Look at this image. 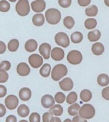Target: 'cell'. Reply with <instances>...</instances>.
<instances>
[{"instance_id":"1","label":"cell","mask_w":109,"mask_h":122,"mask_svg":"<svg viewBox=\"0 0 109 122\" xmlns=\"http://www.w3.org/2000/svg\"><path fill=\"white\" fill-rule=\"evenodd\" d=\"M68 74V69L66 65L63 64H56L51 69V76L55 81H59L65 77Z\"/></svg>"},{"instance_id":"2","label":"cell","mask_w":109,"mask_h":122,"mask_svg":"<svg viewBox=\"0 0 109 122\" xmlns=\"http://www.w3.org/2000/svg\"><path fill=\"white\" fill-rule=\"evenodd\" d=\"M45 19L46 21L51 25H55L59 23L61 19V14L59 10L54 8L49 9L45 12Z\"/></svg>"},{"instance_id":"3","label":"cell","mask_w":109,"mask_h":122,"mask_svg":"<svg viewBox=\"0 0 109 122\" xmlns=\"http://www.w3.org/2000/svg\"><path fill=\"white\" fill-rule=\"evenodd\" d=\"M96 114V109L93 105L90 104H85L81 107L79 115L83 119L88 120L91 119Z\"/></svg>"},{"instance_id":"4","label":"cell","mask_w":109,"mask_h":122,"mask_svg":"<svg viewBox=\"0 0 109 122\" xmlns=\"http://www.w3.org/2000/svg\"><path fill=\"white\" fill-rule=\"evenodd\" d=\"M16 11L20 16H26L30 12V4L28 0H19L16 4Z\"/></svg>"},{"instance_id":"5","label":"cell","mask_w":109,"mask_h":122,"mask_svg":"<svg viewBox=\"0 0 109 122\" xmlns=\"http://www.w3.org/2000/svg\"><path fill=\"white\" fill-rule=\"evenodd\" d=\"M67 61L72 65H78L82 62L83 56L82 54L78 50H72L69 52L66 56Z\"/></svg>"},{"instance_id":"6","label":"cell","mask_w":109,"mask_h":122,"mask_svg":"<svg viewBox=\"0 0 109 122\" xmlns=\"http://www.w3.org/2000/svg\"><path fill=\"white\" fill-rule=\"evenodd\" d=\"M54 40L57 45L63 48H66L70 44V39L67 35V34H66L65 32L61 31L57 33L55 35Z\"/></svg>"},{"instance_id":"7","label":"cell","mask_w":109,"mask_h":122,"mask_svg":"<svg viewBox=\"0 0 109 122\" xmlns=\"http://www.w3.org/2000/svg\"><path fill=\"white\" fill-rule=\"evenodd\" d=\"M19 98L14 94L8 95L4 100V106L9 110H14L19 106Z\"/></svg>"},{"instance_id":"8","label":"cell","mask_w":109,"mask_h":122,"mask_svg":"<svg viewBox=\"0 0 109 122\" xmlns=\"http://www.w3.org/2000/svg\"><path fill=\"white\" fill-rule=\"evenodd\" d=\"M30 66L34 69H38L43 65L44 59L40 54H33L29 56L28 59Z\"/></svg>"},{"instance_id":"9","label":"cell","mask_w":109,"mask_h":122,"mask_svg":"<svg viewBox=\"0 0 109 122\" xmlns=\"http://www.w3.org/2000/svg\"><path fill=\"white\" fill-rule=\"evenodd\" d=\"M59 85L62 91L70 92L74 88V81L71 78L65 77L59 82Z\"/></svg>"},{"instance_id":"10","label":"cell","mask_w":109,"mask_h":122,"mask_svg":"<svg viewBox=\"0 0 109 122\" xmlns=\"http://www.w3.org/2000/svg\"><path fill=\"white\" fill-rule=\"evenodd\" d=\"M51 51V46L48 43H42L39 47V51L40 55L44 59H49L50 58V54Z\"/></svg>"},{"instance_id":"11","label":"cell","mask_w":109,"mask_h":122,"mask_svg":"<svg viewBox=\"0 0 109 122\" xmlns=\"http://www.w3.org/2000/svg\"><path fill=\"white\" fill-rule=\"evenodd\" d=\"M50 56L54 61H61L62 59H64V58L65 56V52H64V49L60 47H54L51 51Z\"/></svg>"},{"instance_id":"12","label":"cell","mask_w":109,"mask_h":122,"mask_svg":"<svg viewBox=\"0 0 109 122\" xmlns=\"http://www.w3.org/2000/svg\"><path fill=\"white\" fill-rule=\"evenodd\" d=\"M16 72L20 76H27L31 72V69L26 63L20 62L16 66Z\"/></svg>"},{"instance_id":"13","label":"cell","mask_w":109,"mask_h":122,"mask_svg":"<svg viewBox=\"0 0 109 122\" xmlns=\"http://www.w3.org/2000/svg\"><path fill=\"white\" fill-rule=\"evenodd\" d=\"M41 104L45 109H50L55 104V100L51 94H45L41 99Z\"/></svg>"},{"instance_id":"14","label":"cell","mask_w":109,"mask_h":122,"mask_svg":"<svg viewBox=\"0 0 109 122\" xmlns=\"http://www.w3.org/2000/svg\"><path fill=\"white\" fill-rule=\"evenodd\" d=\"M31 9L36 13H41L46 8L44 0H34L31 3Z\"/></svg>"},{"instance_id":"15","label":"cell","mask_w":109,"mask_h":122,"mask_svg":"<svg viewBox=\"0 0 109 122\" xmlns=\"http://www.w3.org/2000/svg\"><path fill=\"white\" fill-rule=\"evenodd\" d=\"M32 96L31 90L28 87H23L19 90V99L23 102H27L29 101Z\"/></svg>"},{"instance_id":"16","label":"cell","mask_w":109,"mask_h":122,"mask_svg":"<svg viewBox=\"0 0 109 122\" xmlns=\"http://www.w3.org/2000/svg\"><path fill=\"white\" fill-rule=\"evenodd\" d=\"M38 48V43L35 39H31L27 40L24 44V49L27 52H34Z\"/></svg>"},{"instance_id":"17","label":"cell","mask_w":109,"mask_h":122,"mask_svg":"<svg viewBox=\"0 0 109 122\" xmlns=\"http://www.w3.org/2000/svg\"><path fill=\"white\" fill-rule=\"evenodd\" d=\"M91 51L93 54L96 56H100L102 55L105 51V47L103 45V44L100 42H96L94 44L91 46Z\"/></svg>"},{"instance_id":"18","label":"cell","mask_w":109,"mask_h":122,"mask_svg":"<svg viewBox=\"0 0 109 122\" xmlns=\"http://www.w3.org/2000/svg\"><path fill=\"white\" fill-rule=\"evenodd\" d=\"M17 114L20 117L26 118L30 114V109L26 104H21L17 107Z\"/></svg>"},{"instance_id":"19","label":"cell","mask_w":109,"mask_h":122,"mask_svg":"<svg viewBox=\"0 0 109 122\" xmlns=\"http://www.w3.org/2000/svg\"><path fill=\"white\" fill-rule=\"evenodd\" d=\"M45 16L41 13H36L32 17V22L36 26H42L45 22Z\"/></svg>"},{"instance_id":"20","label":"cell","mask_w":109,"mask_h":122,"mask_svg":"<svg viewBox=\"0 0 109 122\" xmlns=\"http://www.w3.org/2000/svg\"><path fill=\"white\" fill-rule=\"evenodd\" d=\"M51 66L49 64H44L39 69V74L44 78L49 77L51 75Z\"/></svg>"},{"instance_id":"21","label":"cell","mask_w":109,"mask_h":122,"mask_svg":"<svg viewBox=\"0 0 109 122\" xmlns=\"http://www.w3.org/2000/svg\"><path fill=\"white\" fill-rule=\"evenodd\" d=\"M49 112L52 114V116L60 117L63 114L64 109L61 105L57 104H54L52 107L49 109Z\"/></svg>"},{"instance_id":"22","label":"cell","mask_w":109,"mask_h":122,"mask_svg":"<svg viewBox=\"0 0 109 122\" xmlns=\"http://www.w3.org/2000/svg\"><path fill=\"white\" fill-rule=\"evenodd\" d=\"M97 83L99 86L106 87L109 84V76L106 74H101L97 77Z\"/></svg>"},{"instance_id":"23","label":"cell","mask_w":109,"mask_h":122,"mask_svg":"<svg viewBox=\"0 0 109 122\" xmlns=\"http://www.w3.org/2000/svg\"><path fill=\"white\" fill-rule=\"evenodd\" d=\"M101 36V33L99 30L98 29H94L89 32L88 34V39L90 41L92 42H96L98 40L100 39Z\"/></svg>"},{"instance_id":"24","label":"cell","mask_w":109,"mask_h":122,"mask_svg":"<svg viewBox=\"0 0 109 122\" xmlns=\"http://www.w3.org/2000/svg\"><path fill=\"white\" fill-rule=\"evenodd\" d=\"M92 92L89 89H84L80 93V99L82 102L86 103L91 100L92 99Z\"/></svg>"},{"instance_id":"25","label":"cell","mask_w":109,"mask_h":122,"mask_svg":"<svg viewBox=\"0 0 109 122\" xmlns=\"http://www.w3.org/2000/svg\"><path fill=\"white\" fill-rule=\"evenodd\" d=\"M8 50L11 52H15L18 50L19 47V41L16 39H11L6 46Z\"/></svg>"},{"instance_id":"26","label":"cell","mask_w":109,"mask_h":122,"mask_svg":"<svg viewBox=\"0 0 109 122\" xmlns=\"http://www.w3.org/2000/svg\"><path fill=\"white\" fill-rule=\"evenodd\" d=\"M80 108H81V106L79 104L77 103L73 104L70 105L69 107L68 108V114L71 117H76L79 115Z\"/></svg>"},{"instance_id":"27","label":"cell","mask_w":109,"mask_h":122,"mask_svg":"<svg viewBox=\"0 0 109 122\" xmlns=\"http://www.w3.org/2000/svg\"><path fill=\"white\" fill-rule=\"evenodd\" d=\"M99 12L98 7L96 5H91L85 9V13L88 16H96Z\"/></svg>"},{"instance_id":"28","label":"cell","mask_w":109,"mask_h":122,"mask_svg":"<svg viewBox=\"0 0 109 122\" xmlns=\"http://www.w3.org/2000/svg\"><path fill=\"white\" fill-rule=\"evenodd\" d=\"M83 34L80 31H75L71 35V41L74 44H79L83 40Z\"/></svg>"},{"instance_id":"29","label":"cell","mask_w":109,"mask_h":122,"mask_svg":"<svg viewBox=\"0 0 109 122\" xmlns=\"http://www.w3.org/2000/svg\"><path fill=\"white\" fill-rule=\"evenodd\" d=\"M78 99V95L75 92H71L66 98V102L68 104L71 105L75 104Z\"/></svg>"},{"instance_id":"30","label":"cell","mask_w":109,"mask_h":122,"mask_svg":"<svg viewBox=\"0 0 109 122\" xmlns=\"http://www.w3.org/2000/svg\"><path fill=\"white\" fill-rule=\"evenodd\" d=\"M85 27L87 29H94L97 26V21L94 18H89L85 21Z\"/></svg>"},{"instance_id":"31","label":"cell","mask_w":109,"mask_h":122,"mask_svg":"<svg viewBox=\"0 0 109 122\" xmlns=\"http://www.w3.org/2000/svg\"><path fill=\"white\" fill-rule=\"evenodd\" d=\"M75 24V21L74 18L71 16H67L64 19V25L66 28L69 29H71Z\"/></svg>"},{"instance_id":"32","label":"cell","mask_w":109,"mask_h":122,"mask_svg":"<svg viewBox=\"0 0 109 122\" xmlns=\"http://www.w3.org/2000/svg\"><path fill=\"white\" fill-rule=\"evenodd\" d=\"M54 98L55 102H56L59 104H63L66 101V95L63 92H57L55 94V96H54Z\"/></svg>"},{"instance_id":"33","label":"cell","mask_w":109,"mask_h":122,"mask_svg":"<svg viewBox=\"0 0 109 122\" xmlns=\"http://www.w3.org/2000/svg\"><path fill=\"white\" fill-rule=\"evenodd\" d=\"M10 4L6 0H1L0 1V11L1 12H7L10 9Z\"/></svg>"},{"instance_id":"34","label":"cell","mask_w":109,"mask_h":122,"mask_svg":"<svg viewBox=\"0 0 109 122\" xmlns=\"http://www.w3.org/2000/svg\"><path fill=\"white\" fill-rule=\"evenodd\" d=\"M11 62L7 60H4L0 62V70H4V71H9L11 69Z\"/></svg>"},{"instance_id":"35","label":"cell","mask_w":109,"mask_h":122,"mask_svg":"<svg viewBox=\"0 0 109 122\" xmlns=\"http://www.w3.org/2000/svg\"><path fill=\"white\" fill-rule=\"evenodd\" d=\"M29 122H41V116L37 112H33L29 116Z\"/></svg>"},{"instance_id":"36","label":"cell","mask_w":109,"mask_h":122,"mask_svg":"<svg viewBox=\"0 0 109 122\" xmlns=\"http://www.w3.org/2000/svg\"><path fill=\"white\" fill-rule=\"evenodd\" d=\"M9 79V74L7 71L4 70H0V84H4Z\"/></svg>"},{"instance_id":"37","label":"cell","mask_w":109,"mask_h":122,"mask_svg":"<svg viewBox=\"0 0 109 122\" xmlns=\"http://www.w3.org/2000/svg\"><path fill=\"white\" fill-rule=\"evenodd\" d=\"M71 0H59V4L62 8H68L71 4Z\"/></svg>"},{"instance_id":"38","label":"cell","mask_w":109,"mask_h":122,"mask_svg":"<svg viewBox=\"0 0 109 122\" xmlns=\"http://www.w3.org/2000/svg\"><path fill=\"white\" fill-rule=\"evenodd\" d=\"M53 116L50 112H45L42 116V122H50Z\"/></svg>"},{"instance_id":"39","label":"cell","mask_w":109,"mask_h":122,"mask_svg":"<svg viewBox=\"0 0 109 122\" xmlns=\"http://www.w3.org/2000/svg\"><path fill=\"white\" fill-rule=\"evenodd\" d=\"M101 95H102V97L105 100L109 101V86H107L103 89L102 92H101Z\"/></svg>"},{"instance_id":"40","label":"cell","mask_w":109,"mask_h":122,"mask_svg":"<svg viewBox=\"0 0 109 122\" xmlns=\"http://www.w3.org/2000/svg\"><path fill=\"white\" fill-rule=\"evenodd\" d=\"M7 94V89L6 87L3 85V84H0V99L4 97Z\"/></svg>"},{"instance_id":"41","label":"cell","mask_w":109,"mask_h":122,"mask_svg":"<svg viewBox=\"0 0 109 122\" xmlns=\"http://www.w3.org/2000/svg\"><path fill=\"white\" fill-rule=\"evenodd\" d=\"M6 114V107L2 104H0V118L4 117Z\"/></svg>"},{"instance_id":"42","label":"cell","mask_w":109,"mask_h":122,"mask_svg":"<svg viewBox=\"0 0 109 122\" xmlns=\"http://www.w3.org/2000/svg\"><path fill=\"white\" fill-rule=\"evenodd\" d=\"M6 44L2 41H0V54H2L4 53H5V51H6Z\"/></svg>"},{"instance_id":"43","label":"cell","mask_w":109,"mask_h":122,"mask_svg":"<svg viewBox=\"0 0 109 122\" xmlns=\"http://www.w3.org/2000/svg\"><path fill=\"white\" fill-rule=\"evenodd\" d=\"M71 122H87V120L83 119L79 115H77L76 117H74L73 119L71 120Z\"/></svg>"},{"instance_id":"44","label":"cell","mask_w":109,"mask_h":122,"mask_svg":"<svg viewBox=\"0 0 109 122\" xmlns=\"http://www.w3.org/2000/svg\"><path fill=\"white\" fill-rule=\"evenodd\" d=\"M5 122H17V118L14 115L11 114L6 118Z\"/></svg>"},{"instance_id":"45","label":"cell","mask_w":109,"mask_h":122,"mask_svg":"<svg viewBox=\"0 0 109 122\" xmlns=\"http://www.w3.org/2000/svg\"><path fill=\"white\" fill-rule=\"evenodd\" d=\"M91 0H78V3L81 6H86L90 4Z\"/></svg>"},{"instance_id":"46","label":"cell","mask_w":109,"mask_h":122,"mask_svg":"<svg viewBox=\"0 0 109 122\" xmlns=\"http://www.w3.org/2000/svg\"><path fill=\"white\" fill-rule=\"evenodd\" d=\"M50 122H61V120L59 117H53Z\"/></svg>"},{"instance_id":"47","label":"cell","mask_w":109,"mask_h":122,"mask_svg":"<svg viewBox=\"0 0 109 122\" xmlns=\"http://www.w3.org/2000/svg\"><path fill=\"white\" fill-rule=\"evenodd\" d=\"M104 3L107 6L109 7V0H104Z\"/></svg>"},{"instance_id":"48","label":"cell","mask_w":109,"mask_h":122,"mask_svg":"<svg viewBox=\"0 0 109 122\" xmlns=\"http://www.w3.org/2000/svg\"><path fill=\"white\" fill-rule=\"evenodd\" d=\"M64 122H71V120L70 119H66L64 121Z\"/></svg>"},{"instance_id":"49","label":"cell","mask_w":109,"mask_h":122,"mask_svg":"<svg viewBox=\"0 0 109 122\" xmlns=\"http://www.w3.org/2000/svg\"><path fill=\"white\" fill-rule=\"evenodd\" d=\"M19 122H29L28 121H26V120H24V119H22V120H20Z\"/></svg>"},{"instance_id":"50","label":"cell","mask_w":109,"mask_h":122,"mask_svg":"<svg viewBox=\"0 0 109 122\" xmlns=\"http://www.w3.org/2000/svg\"><path fill=\"white\" fill-rule=\"evenodd\" d=\"M9 1H11V2H15V1H16L17 0H9Z\"/></svg>"},{"instance_id":"51","label":"cell","mask_w":109,"mask_h":122,"mask_svg":"<svg viewBox=\"0 0 109 122\" xmlns=\"http://www.w3.org/2000/svg\"><path fill=\"white\" fill-rule=\"evenodd\" d=\"M0 59H1V58H0Z\"/></svg>"}]
</instances>
